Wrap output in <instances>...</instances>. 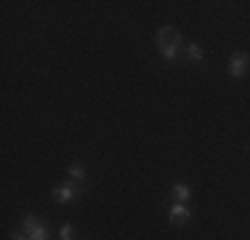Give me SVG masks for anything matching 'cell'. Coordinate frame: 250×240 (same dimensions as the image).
<instances>
[{
    "label": "cell",
    "instance_id": "cell-1",
    "mask_svg": "<svg viewBox=\"0 0 250 240\" xmlns=\"http://www.w3.org/2000/svg\"><path fill=\"white\" fill-rule=\"evenodd\" d=\"M157 51H160V56L165 59V62H176L178 56H181L187 48H184V38H181V32L173 27H160L157 29Z\"/></svg>",
    "mask_w": 250,
    "mask_h": 240
},
{
    "label": "cell",
    "instance_id": "cell-2",
    "mask_svg": "<svg viewBox=\"0 0 250 240\" xmlns=\"http://www.w3.org/2000/svg\"><path fill=\"white\" fill-rule=\"evenodd\" d=\"M85 190L83 187V184H77V182H72V179H69V182H64V184H59V187H53V200L56 203H72L75 197H80V192Z\"/></svg>",
    "mask_w": 250,
    "mask_h": 240
},
{
    "label": "cell",
    "instance_id": "cell-3",
    "mask_svg": "<svg viewBox=\"0 0 250 240\" xmlns=\"http://www.w3.org/2000/svg\"><path fill=\"white\" fill-rule=\"evenodd\" d=\"M21 224H24V235L29 240H48V230H45V224H40L32 214H27Z\"/></svg>",
    "mask_w": 250,
    "mask_h": 240
},
{
    "label": "cell",
    "instance_id": "cell-4",
    "mask_svg": "<svg viewBox=\"0 0 250 240\" xmlns=\"http://www.w3.org/2000/svg\"><path fill=\"white\" fill-rule=\"evenodd\" d=\"M248 70H250V56L248 53H242V51L231 53L229 56V75L231 77H242Z\"/></svg>",
    "mask_w": 250,
    "mask_h": 240
},
{
    "label": "cell",
    "instance_id": "cell-5",
    "mask_svg": "<svg viewBox=\"0 0 250 240\" xmlns=\"http://www.w3.org/2000/svg\"><path fill=\"white\" fill-rule=\"evenodd\" d=\"M168 216H170V221H173V224H187L189 221V216H192V211H189V206L187 203H173V206H170V211H168Z\"/></svg>",
    "mask_w": 250,
    "mask_h": 240
},
{
    "label": "cell",
    "instance_id": "cell-6",
    "mask_svg": "<svg viewBox=\"0 0 250 240\" xmlns=\"http://www.w3.org/2000/svg\"><path fill=\"white\" fill-rule=\"evenodd\" d=\"M173 197H176V203H189L192 190H189L187 184H173Z\"/></svg>",
    "mask_w": 250,
    "mask_h": 240
},
{
    "label": "cell",
    "instance_id": "cell-7",
    "mask_svg": "<svg viewBox=\"0 0 250 240\" xmlns=\"http://www.w3.org/2000/svg\"><path fill=\"white\" fill-rule=\"evenodd\" d=\"M69 179L77 182V184H83V182H85V168H83L80 163H72V166H69Z\"/></svg>",
    "mask_w": 250,
    "mask_h": 240
},
{
    "label": "cell",
    "instance_id": "cell-8",
    "mask_svg": "<svg viewBox=\"0 0 250 240\" xmlns=\"http://www.w3.org/2000/svg\"><path fill=\"white\" fill-rule=\"evenodd\" d=\"M187 56L192 59V62H202V46L200 43H189L187 46Z\"/></svg>",
    "mask_w": 250,
    "mask_h": 240
},
{
    "label": "cell",
    "instance_id": "cell-9",
    "mask_svg": "<svg viewBox=\"0 0 250 240\" xmlns=\"http://www.w3.org/2000/svg\"><path fill=\"white\" fill-rule=\"evenodd\" d=\"M59 235H62V240H72V235H75L72 224H64V227H62V232H59Z\"/></svg>",
    "mask_w": 250,
    "mask_h": 240
},
{
    "label": "cell",
    "instance_id": "cell-10",
    "mask_svg": "<svg viewBox=\"0 0 250 240\" xmlns=\"http://www.w3.org/2000/svg\"><path fill=\"white\" fill-rule=\"evenodd\" d=\"M14 240H29V238L24 235V232H19V235H14Z\"/></svg>",
    "mask_w": 250,
    "mask_h": 240
}]
</instances>
